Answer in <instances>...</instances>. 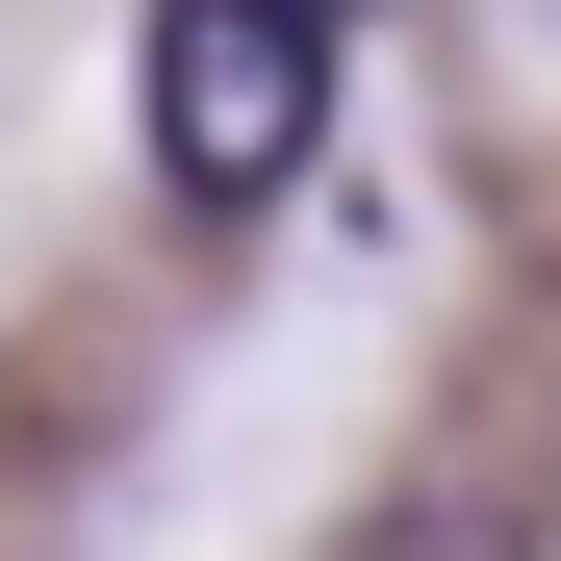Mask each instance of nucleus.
I'll return each instance as SVG.
<instances>
[{
    "mask_svg": "<svg viewBox=\"0 0 561 561\" xmlns=\"http://www.w3.org/2000/svg\"><path fill=\"white\" fill-rule=\"evenodd\" d=\"M128 128H153V179H179L205 230H255L280 179L332 153V26H307V0H153Z\"/></svg>",
    "mask_w": 561,
    "mask_h": 561,
    "instance_id": "1",
    "label": "nucleus"
},
{
    "mask_svg": "<svg viewBox=\"0 0 561 561\" xmlns=\"http://www.w3.org/2000/svg\"><path fill=\"white\" fill-rule=\"evenodd\" d=\"M332 561H536V459H409Z\"/></svg>",
    "mask_w": 561,
    "mask_h": 561,
    "instance_id": "2",
    "label": "nucleus"
},
{
    "mask_svg": "<svg viewBox=\"0 0 561 561\" xmlns=\"http://www.w3.org/2000/svg\"><path fill=\"white\" fill-rule=\"evenodd\" d=\"M307 26H357V0H307Z\"/></svg>",
    "mask_w": 561,
    "mask_h": 561,
    "instance_id": "3",
    "label": "nucleus"
}]
</instances>
